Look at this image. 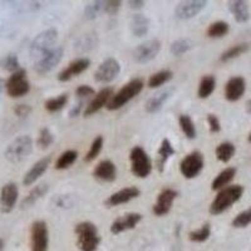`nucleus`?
<instances>
[{"mask_svg": "<svg viewBox=\"0 0 251 251\" xmlns=\"http://www.w3.org/2000/svg\"><path fill=\"white\" fill-rule=\"evenodd\" d=\"M177 195H178V192L174 190V188H163L162 191L158 194V196H157L156 202H154L153 207H152L153 214L156 216H165V215L169 214L171 211L172 203L176 200Z\"/></svg>", "mask_w": 251, "mask_h": 251, "instance_id": "4468645a", "label": "nucleus"}, {"mask_svg": "<svg viewBox=\"0 0 251 251\" xmlns=\"http://www.w3.org/2000/svg\"><path fill=\"white\" fill-rule=\"evenodd\" d=\"M78 152L75 150H68V151L63 152L55 161V170H67L69 169L73 163L77 161Z\"/></svg>", "mask_w": 251, "mask_h": 251, "instance_id": "2f4dec72", "label": "nucleus"}, {"mask_svg": "<svg viewBox=\"0 0 251 251\" xmlns=\"http://www.w3.org/2000/svg\"><path fill=\"white\" fill-rule=\"evenodd\" d=\"M51 162V156H46L43 158L38 160L34 165L31 166L30 169L28 170L23 178V185L24 186H31L34 182H37L40 177L43 176L44 172L48 170L49 165Z\"/></svg>", "mask_w": 251, "mask_h": 251, "instance_id": "aec40b11", "label": "nucleus"}, {"mask_svg": "<svg viewBox=\"0 0 251 251\" xmlns=\"http://www.w3.org/2000/svg\"><path fill=\"white\" fill-rule=\"evenodd\" d=\"M0 66H1L3 69H5V71L8 72H12V73H14V72L20 69L19 60H18V57L14 53H9V54H6L3 59L0 60Z\"/></svg>", "mask_w": 251, "mask_h": 251, "instance_id": "37998d69", "label": "nucleus"}, {"mask_svg": "<svg viewBox=\"0 0 251 251\" xmlns=\"http://www.w3.org/2000/svg\"><path fill=\"white\" fill-rule=\"evenodd\" d=\"M174 73L169 69H163V71L157 72L154 75H152L149 79V87L150 88H158V87L163 86L167 82L172 79Z\"/></svg>", "mask_w": 251, "mask_h": 251, "instance_id": "473e14b6", "label": "nucleus"}, {"mask_svg": "<svg viewBox=\"0 0 251 251\" xmlns=\"http://www.w3.org/2000/svg\"><path fill=\"white\" fill-rule=\"evenodd\" d=\"M89 66H91V60H89L88 58H78V59L69 63L68 67H67L66 69H63L62 72H59L58 80H59V82H68V80H71L73 77H77L80 73L86 72L87 69L89 68Z\"/></svg>", "mask_w": 251, "mask_h": 251, "instance_id": "6ab92c4d", "label": "nucleus"}, {"mask_svg": "<svg viewBox=\"0 0 251 251\" xmlns=\"http://www.w3.org/2000/svg\"><path fill=\"white\" fill-rule=\"evenodd\" d=\"M228 9H230V12L234 15L235 20H236L237 23H246L249 18H250L248 3L243 1V0H232V1H228Z\"/></svg>", "mask_w": 251, "mask_h": 251, "instance_id": "a878e982", "label": "nucleus"}, {"mask_svg": "<svg viewBox=\"0 0 251 251\" xmlns=\"http://www.w3.org/2000/svg\"><path fill=\"white\" fill-rule=\"evenodd\" d=\"M67 103H68V94L64 93L59 94L58 97L47 100L46 103H44V107H46V109L49 113H55V112L62 111L66 107Z\"/></svg>", "mask_w": 251, "mask_h": 251, "instance_id": "f704fd0d", "label": "nucleus"}, {"mask_svg": "<svg viewBox=\"0 0 251 251\" xmlns=\"http://www.w3.org/2000/svg\"><path fill=\"white\" fill-rule=\"evenodd\" d=\"M5 80L4 79H1V78H0V93H1V92H3V89L5 88Z\"/></svg>", "mask_w": 251, "mask_h": 251, "instance_id": "864d4df0", "label": "nucleus"}, {"mask_svg": "<svg viewBox=\"0 0 251 251\" xmlns=\"http://www.w3.org/2000/svg\"><path fill=\"white\" fill-rule=\"evenodd\" d=\"M175 154V149L172 147V143L170 142V140L167 138H163L162 142L160 145V149L157 151V161H156V167L158 170L160 174H162L163 170H165V166L167 163V161L170 160V157Z\"/></svg>", "mask_w": 251, "mask_h": 251, "instance_id": "393cba45", "label": "nucleus"}, {"mask_svg": "<svg viewBox=\"0 0 251 251\" xmlns=\"http://www.w3.org/2000/svg\"><path fill=\"white\" fill-rule=\"evenodd\" d=\"M250 49V44L249 43H240L236 46H232L231 48H228L227 50H225L220 57L221 62H228V60L235 59V58L240 57L241 54L246 53V51Z\"/></svg>", "mask_w": 251, "mask_h": 251, "instance_id": "72a5a7b5", "label": "nucleus"}, {"mask_svg": "<svg viewBox=\"0 0 251 251\" xmlns=\"http://www.w3.org/2000/svg\"><path fill=\"white\" fill-rule=\"evenodd\" d=\"M143 86H145V83L141 78H134V79L129 80L128 83H126L120 91L113 94V97L107 104V109L108 111H117V109L122 108L129 100L137 97L138 94L142 92Z\"/></svg>", "mask_w": 251, "mask_h": 251, "instance_id": "f03ea898", "label": "nucleus"}, {"mask_svg": "<svg viewBox=\"0 0 251 251\" xmlns=\"http://www.w3.org/2000/svg\"><path fill=\"white\" fill-rule=\"evenodd\" d=\"M205 167V158L200 151H192L181 161L180 172L185 178L191 180L201 174Z\"/></svg>", "mask_w": 251, "mask_h": 251, "instance_id": "6e6552de", "label": "nucleus"}, {"mask_svg": "<svg viewBox=\"0 0 251 251\" xmlns=\"http://www.w3.org/2000/svg\"><path fill=\"white\" fill-rule=\"evenodd\" d=\"M75 232L77 234V245L80 251H97L100 244V236L93 223L83 221L77 224Z\"/></svg>", "mask_w": 251, "mask_h": 251, "instance_id": "7ed1b4c3", "label": "nucleus"}, {"mask_svg": "<svg viewBox=\"0 0 251 251\" xmlns=\"http://www.w3.org/2000/svg\"><path fill=\"white\" fill-rule=\"evenodd\" d=\"M75 96L79 100H86V98L91 97V96H96V92L88 84H82V86H79L75 89Z\"/></svg>", "mask_w": 251, "mask_h": 251, "instance_id": "a18cd8bd", "label": "nucleus"}, {"mask_svg": "<svg viewBox=\"0 0 251 251\" xmlns=\"http://www.w3.org/2000/svg\"><path fill=\"white\" fill-rule=\"evenodd\" d=\"M129 161H131V172L138 178H146L151 175L152 161L149 153L141 147L136 146L129 152Z\"/></svg>", "mask_w": 251, "mask_h": 251, "instance_id": "423d86ee", "label": "nucleus"}, {"mask_svg": "<svg viewBox=\"0 0 251 251\" xmlns=\"http://www.w3.org/2000/svg\"><path fill=\"white\" fill-rule=\"evenodd\" d=\"M63 54H64V49L62 47H55L54 49H51L50 51H48L47 54H44L43 57L39 58L34 63V67H33L34 72L39 75H44L49 73L59 64Z\"/></svg>", "mask_w": 251, "mask_h": 251, "instance_id": "9d476101", "label": "nucleus"}, {"mask_svg": "<svg viewBox=\"0 0 251 251\" xmlns=\"http://www.w3.org/2000/svg\"><path fill=\"white\" fill-rule=\"evenodd\" d=\"M235 152H236V147H235L234 143L223 142L217 146L215 153H216V158L220 162L227 163L234 157Z\"/></svg>", "mask_w": 251, "mask_h": 251, "instance_id": "7c9ffc66", "label": "nucleus"}, {"mask_svg": "<svg viewBox=\"0 0 251 251\" xmlns=\"http://www.w3.org/2000/svg\"><path fill=\"white\" fill-rule=\"evenodd\" d=\"M128 4L132 9H142L145 6V1L143 0H129Z\"/></svg>", "mask_w": 251, "mask_h": 251, "instance_id": "3c124183", "label": "nucleus"}, {"mask_svg": "<svg viewBox=\"0 0 251 251\" xmlns=\"http://www.w3.org/2000/svg\"><path fill=\"white\" fill-rule=\"evenodd\" d=\"M82 108H83V102L82 100H79V102H78L75 106H73L71 108V111H69V117L73 118V117H77V116H79Z\"/></svg>", "mask_w": 251, "mask_h": 251, "instance_id": "8fccbe9b", "label": "nucleus"}, {"mask_svg": "<svg viewBox=\"0 0 251 251\" xmlns=\"http://www.w3.org/2000/svg\"><path fill=\"white\" fill-rule=\"evenodd\" d=\"M33 151V140L30 136H19L6 147L4 156L12 163H20L26 160Z\"/></svg>", "mask_w": 251, "mask_h": 251, "instance_id": "39448f33", "label": "nucleus"}, {"mask_svg": "<svg viewBox=\"0 0 251 251\" xmlns=\"http://www.w3.org/2000/svg\"><path fill=\"white\" fill-rule=\"evenodd\" d=\"M178 125H180L181 131L185 133V136L190 140H194L196 138V127H195L194 121L191 120V117L188 114H181L178 117Z\"/></svg>", "mask_w": 251, "mask_h": 251, "instance_id": "e433bc0d", "label": "nucleus"}, {"mask_svg": "<svg viewBox=\"0 0 251 251\" xmlns=\"http://www.w3.org/2000/svg\"><path fill=\"white\" fill-rule=\"evenodd\" d=\"M121 5H122V3H121L120 0H108V1H104V12L106 14L108 15H116L118 13V10H120Z\"/></svg>", "mask_w": 251, "mask_h": 251, "instance_id": "49530a36", "label": "nucleus"}, {"mask_svg": "<svg viewBox=\"0 0 251 251\" xmlns=\"http://www.w3.org/2000/svg\"><path fill=\"white\" fill-rule=\"evenodd\" d=\"M161 50L160 40L151 39L146 40L140 46H137L133 50V59L140 64H145L151 60H153L157 57V54Z\"/></svg>", "mask_w": 251, "mask_h": 251, "instance_id": "9b49d317", "label": "nucleus"}, {"mask_svg": "<svg viewBox=\"0 0 251 251\" xmlns=\"http://www.w3.org/2000/svg\"><path fill=\"white\" fill-rule=\"evenodd\" d=\"M53 142H54V136H53V133H51L48 128L40 129L39 136H38V140H37L38 147L42 150H46L48 149L49 146H50Z\"/></svg>", "mask_w": 251, "mask_h": 251, "instance_id": "c03bdc74", "label": "nucleus"}, {"mask_svg": "<svg viewBox=\"0 0 251 251\" xmlns=\"http://www.w3.org/2000/svg\"><path fill=\"white\" fill-rule=\"evenodd\" d=\"M231 225L236 228H244L251 225V206L240 212V214H237L235 219L232 220Z\"/></svg>", "mask_w": 251, "mask_h": 251, "instance_id": "79ce46f5", "label": "nucleus"}, {"mask_svg": "<svg viewBox=\"0 0 251 251\" xmlns=\"http://www.w3.org/2000/svg\"><path fill=\"white\" fill-rule=\"evenodd\" d=\"M246 112H248L249 114H251V100H249L248 102H246Z\"/></svg>", "mask_w": 251, "mask_h": 251, "instance_id": "603ef678", "label": "nucleus"}, {"mask_svg": "<svg viewBox=\"0 0 251 251\" xmlns=\"http://www.w3.org/2000/svg\"><path fill=\"white\" fill-rule=\"evenodd\" d=\"M49 244V234L47 223L38 220L31 224L30 228V249L31 251H47Z\"/></svg>", "mask_w": 251, "mask_h": 251, "instance_id": "1a4fd4ad", "label": "nucleus"}, {"mask_svg": "<svg viewBox=\"0 0 251 251\" xmlns=\"http://www.w3.org/2000/svg\"><path fill=\"white\" fill-rule=\"evenodd\" d=\"M230 30V25L224 20H217L208 25L207 28V37L208 38H223Z\"/></svg>", "mask_w": 251, "mask_h": 251, "instance_id": "c9c22d12", "label": "nucleus"}, {"mask_svg": "<svg viewBox=\"0 0 251 251\" xmlns=\"http://www.w3.org/2000/svg\"><path fill=\"white\" fill-rule=\"evenodd\" d=\"M6 93L9 97L20 98L29 93L30 91V83L26 79V71L20 68L19 71L12 73L5 83Z\"/></svg>", "mask_w": 251, "mask_h": 251, "instance_id": "0eeeda50", "label": "nucleus"}, {"mask_svg": "<svg viewBox=\"0 0 251 251\" xmlns=\"http://www.w3.org/2000/svg\"><path fill=\"white\" fill-rule=\"evenodd\" d=\"M243 194L244 187L241 185H231L220 190V192L216 195V197L210 205L208 211L214 216L221 215L231 207L234 203H236L241 199Z\"/></svg>", "mask_w": 251, "mask_h": 251, "instance_id": "f257e3e1", "label": "nucleus"}, {"mask_svg": "<svg viewBox=\"0 0 251 251\" xmlns=\"http://www.w3.org/2000/svg\"><path fill=\"white\" fill-rule=\"evenodd\" d=\"M4 250V240L0 237V251Z\"/></svg>", "mask_w": 251, "mask_h": 251, "instance_id": "5fc2aeb1", "label": "nucleus"}, {"mask_svg": "<svg viewBox=\"0 0 251 251\" xmlns=\"http://www.w3.org/2000/svg\"><path fill=\"white\" fill-rule=\"evenodd\" d=\"M48 190L49 185L47 182L39 183V185L34 186V187L30 190V192L23 199V201L20 203V208H22V210H26V208H30L31 206H34L38 200H40L42 197L46 196Z\"/></svg>", "mask_w": 251, "mask_h": 251, "instance_id": "b1692460", "label": "nucleus"}, {"mask_svg": "<svg viewBox=\"0 0 251 251\" xmlns=\"http://www.w3.org/2000/svg\"><path fill=\"white\" fill-rule=\"evenodd\" d=\"M93 177L100 182H113L117 177V167L109 160L100 161L94 169Z\"/></svg>", "mask_w": 251, "mask_h": 251, "instance_id": "4be33fe9", "label": "nucleus"}, {"mask_svg": "<svg viewBox=\"0 0 251 251\" xmlns=\"http://www.w3.org/2000/svg\"><path fill=\"white\" fill-rule=\"evenodd\" d=\"M248 140H249V142L251 143V132H250V134H249V138H248Z\"/></svg>", "mask_w": 251, "mask_h": 251, "instance_id": "6e6d98bb", "label": "nucleus"}, {"mask_svg": "<svg viewBox=\"0 0 251 251\" xmlns=\"http://www.w3.org/2000/svg\"><path fill=\"white\" fill-rule=\"evenodd\" d=\"M98 44V37L96 33H87L82 35L75 43V50L78 53H86L94 49Z\"/></svg>", "mask_w": 251, "mask_h": 251, "instance_id": "c756f323", "label": "nucleus"}, {"mask_svg": "<svg viewBox=\"0 0 251 251\" xmlns=\"http://www.w3.org/2000/svg\"><path fill=\"white\" fill-rule=\"evenodd\" d=\"M216 88V78L211 75H203L199 83V88H197V96L201 100H206L214 93Z\"/></svg>", "mask_w": 251, "mask_h": 251, "instance_id": "c85d7f7f", "label": "nucleus"}, {"mask_svg": "<svg viewBox=\"0 0 251 251\" xmlns=\"http://www.w3.org/2000/svg\"><path fill=\"white\" fill-rule=\"evenodd\" d=\"M120 72L121 64L118 60L114 58H108L100 64L94 73V79L100 83H111L118 77Z\"/></svg>", "mask_w": 251, "mask_h": 251, "instance_id": "f8f14e48", "label": "nucleus"}, {"mask_svg": "<svg viewBox=\"0 0 251 251\" xmlns=\"http://www.w3.org/2000/svg\"><path fill=\"white\" fill-rule=\"evenodd\" d=\"M104 12V1H93V3L87 4L84 8V18L88 20L96 19L100 13Z\"/></svg>", "mask_w": 251, "mask_h": 251, "instance_id": "a19ab883", "label": "nucleus"}, {"mask_svg": "<svg viewBox=\"0 0 251 251\" xmlns=\"http://www.w3.org/2000/svg\"><path fill=\"white\" fill-rule=\"evenodd\" d=\"M103 143H104L103 136H97V137L94 138L93 142L91 143V147H89L88 152H87V154L84 156V162L89 163L97 158L98 154L100 153V151H102L103 149Z\"/></svg>", "mask_w": 251, "mask_h": 251, "instance_id": "4c0bfd02", "label": "nucleus"}, {"mask_svg": "<svg viewBox=\"0 0 251 251\" xmlns=\"http://www.w3.org/2000/svg\"><path fill=\"white\" fill-rule=\"evenodd\" d=\"M142 217V215L138 214V212H128V214L122 215V216L117 217L112 223L111 232L114 235H118L121 232H125L127 230L134 228L141 223Z\"/></svg>", "mask_w": 251, "mask_h": 251, "instance_id": "f3484780", "label": "nucleus"}, {"mask_svg": "<svg viewBox=\"0 0 251 251\" xmlns=\"http://www.w3.org/2000/svg\"><path fill=\"white\" fill-rule=\"evenodd\" d=\"M18 197H19V190H18L17 183H5L0 192V210L1 212L9 214L10 211H13V208L18 202Z\"/></svg>", "mask_w": 251, "mask_h": 251, "instance_id": "2eb2a0df", "label": "nucleus"}, {"mask_svg": "<svg viewBox=\"0 0 251 251\" xmlns=\"http://www.w3.org/2000/svg\"><path fill=\"white\" fill-rule=\"evenodd\" d=\"M194 44H192L191 40L188 39H177L175 40L174 43L171 44L170 47V51H171L172 54L178 57V55L185 54L186 51H188L190 49H192Z\"/></svg>", "mask_w": 251, "mask_h": 251, "instance_id": "ea45409f", "label": "nucleus"}, {"mask_svg": "<svg viewBox=\"0 0 251 251\" xmlns=\"http://www.w3.org/2000/svg\"><path fill=\"white\" fill-rule=\"evenodd\" d=\"M31 112V107L29 104H17L14 107V113L17 114L18 117H26Z\"/></svg>", "mask_w": 251, "mask_h": 251, "instance_id": "09e8293b", "label": "nucleus"}, {"mask_svg": "<svg viewBox=\"0 0 251 251\" xmlns=\"http://www.w3.org/2000/svg\"><path fill=\"white\" fill-rule=\"evenodd\" d=\"M57 40L58 30L55 28H48L46 30L40 31L39 34L31 42L29 53H30L31 57L37 58L38 60L44 54H47L48 51H50L51 49L55 48L54 46L57 43Z\"/></svg>", "mask_w": 251, "mask_h": 251, "instance_id": "20e7f679", "label": "nucleus"}, {"mask_svg": "<svg viewBox=\"0 0 251 251\" xmlns=\"http://www.w3.org/2000/svg\"><path fill=\"white\" fill-rule=\"evenodd\" d=\"M207 123L208 128H210V132H211V133H217V132L221 131V123H220V120L217 118V116H215V114H208Z\"/></svg>", "mask_w": 251, "mask_h": 251, "instance_id": "de8ad7c7", "label": "nucleus"}, {"mask_svg": "<svg viewBox=\"0 0 251 251\" xmlns=\"http://www.w3.org/2000/svg\"><path fill=\"white\" fill-rule=\"evenodd\" d=\"M207 1L206 0H186L177 4L175 8V17L177 19L187 20L195 18L197 14H200L205 9Z\"/></svg>", "mask_w": 251, "mask_h": 251, "instance_id": "ddd939ff", "label": "nucleus"}, {"mask_svg": "<svg viewBox=\"0 0 251 251\" xmlns=\"http://www.w3.org/2000/svg\"><path fill=\"white\" fill-rule=\"evenodd\" d=\"M235 176H236L235 167H227V169L223 170L212 181L211 188L214 191H217V190H223V188L227 187V185L234 180Z\"/></svg>", "mask_w": 251, "mask_h": 251, "instance_id": "cd10ccee", "label": "nucleus"}, {"mask_svg": "<svg viewBox=\"0 0 251 251\" xmlns=\"http://www.w3.org/2000/svg\"><path fill=\"white\" fill-rule=\"evenodd\" d=\"M246 91V80L240 75L231 77L225 84V98L228 102H236Z\"/></svg>", "mask_w": 251, "mask_h": 251, "instance_id": "412c9836", "label": "nucleus"}, {"mask_svg": "<svg viewBox=\"0 0 251 251\" xmlns=\"http://www.w3.org/2000/svg\"><path fill=\"white\" fill-rule=\"evenodd\" d=\"M172 88H165L162 91H158L157 93H154L151 98H150L145 104V109L147 113H156V112L160 111L162 108V106L165 104L169 98L172 96Z\"/></svg>", "mask_w": 251, "mask_h": 251, "instance_id": "5701e85b", "label": "nucleus"}, {"mask_svg": "<svg viewBox=\"0 0 251 251\" xmlns=\"http://www.w3.org/2000/svg\"><path fill=\"white\" fill-rule=\"evenodd\" d=\"M151 22L146 15L134 14L131 19V31L137 38L145 37L150 30Z\"/></svg>", "mask_w": 251, "mask_h": 251, "instance_id": "bb28decb", "label": "nucleus"}, {"mask_svg": "<svg viewBox=\"0 0 251 251\" xmlns=\"http://www.w3.org/2000/svg\"><path fill=\"white\" fill-rule=\"evenodd\" d=\"M210 235H211V226H210L208 223H206L200 228L190 232L188 239L191 240L192 243H203V241H206L210 237Z\"/></svg>", "mask_w": 251, "mask_h": 251, "instance_id": "58836bf2", "label": "nucleus"}, {"mask_svg": "<svg viewBox=\"0 0 251 251\" xmlns=\"http://www.w3.org/2000/svg\"><path fill=\"white\" fill-rule=\"evenodd\" d=\"M140 195V188L136 187V186H129V187L122 188L120 191L114 192L111 196H108V199L104 201V205L108 206V207L123 205V203L129 202V201L133 200V199H137Z\"/></svg>", "mask_w": 251, "mask_h": 251, "instance_id": "a211bd4d", "label": "nucleus"}, {"mask_svg": "<svg viewBox=\"0 0 251 251\" xmlns=\"http://www.w3.org/2000/svg\"><path fill=\"white\" fill-rule=\"evenodd\" d=\"M113 94L114 92L112 87H106V88L100 89L98 93H96L93 100L88 103V106L86 107V109L83 112V116L84 117H91L94 113H97L100 109H102L103 107H107L111 98L113 97Z\"/></svg>", "mask_w": 251, "mask_h": 251, "instance_id": "dca6fc26", "label": "nucleus"}]
</instances>
